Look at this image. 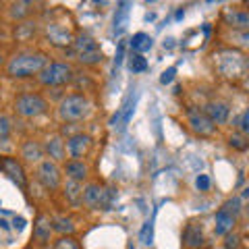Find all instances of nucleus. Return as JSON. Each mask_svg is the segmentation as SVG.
I'll return each mask as SVG.
<instances>
[{"instance_id": "1", "label": "nucleus", "mask_w": 249, "mask_h": 249, "mask_svg": "<svg viewBox=\"0 0 249 249\" xmlns=\"http://www.w3.org/2000/svg\"><path fill=\"white\" fill-rule=\"evenodd\" d=\"M212 62L216 73L222 77V79L229 81H239L247 75L249 69V58L243 50L237 48H218L212 54Z\"/></svg>"}, {"instance_id": "2", "label": "nucleus", "mask_w": 249, "mask_h": 249, "mask_svg": "<svg viewBox=\"0 0 249 249\" xmlns=\"http://www.w3.org/2000/svg\"><path fill=\"white\" fill-rule=\"evenodd\" d=\"M46 65H48V54L46 52L23 50L9 58V62L4 65V73L11 79H27V77L37 75Z\"/></svg>"}, {"instance_id": "3", "label": "nucleus", "mask_w": 249, "mask_h": 249, "mask_svg": "<svg viewBox=\"0 0 249 249\" xmlns=\"http://www.w3.org/2000/svg\"><path fill=\"white\" fill-rule=\"evenodd\" d=\"M44 36H46V40L52 46H56V48L71 46L77 36V27L71 19V15L65 11H54L52 17L46 21V25H44Z\"/></svg>"}, {"instance_id": "4", "label": "nucleus", "mask_w": 249, "mask_h": 249, "mask_svg": "<svg viewBox=\"0 0 249 249\" xmlns=\"http://www.w3.org/2000/svg\"><path fill=\"white\" fill-rule=\"evenodd\" d=\"M91 114V102L83 93H69L60 100L58 104V116L62 123H81Z\"/></svg>"}, {"instance_id": "5", "label": "nucleus", "mask_w": 249, "mask_h": 249, "mask_svg": "<svg viewBox=\"0 0 249 249\" xmlns=\"http://www.w3.org/2000/svg\"><path fill=\"white\" fill-rule=\"evenodd\" d=\"M13 110L21 119H36V116H42L50 110V104L42 93L36 91H23L15 98L13 102Z\"/></svg>"}, {"instance_id": "6", "label": "nucleus", "mask_w": 249, "mask_h": 249, "mask_svg": "<svg viewBox=\"0 0 249 249\" xmlns=\"http://www.w3.org/2000/svg\"><path fill=\"white\" fill-rule=\"evenodd\" d=\"M71 46H73V54H75L77 62H79V65H83V67L100 65V62H102V58H104L100 44L93 40L91 36H88V34H77Z\"/></svg>"}, {"instance_id": "7", "label": "nucleus", "mask_w": 249, "mask_h": 249, "mask_svg": "<svg viewBox=\"0 0 249 249\" xmlns=\"http://www.w3.org/2000/svg\"><path fill=\"white\" fill-rule=\"evenodd\" d=\"M75 79V71L69 62H60L54 60L48 62L40 73H37V81H40L44 88H62V85L71 83Z\"/></svg>"}, {"instance_id": "8", "label": "nucleus", "mask_w": 249, "mask_h": 249, "mask_svg": "<svg viewBox=\"0 0 249 249\" xmlns=\"http://www.w3.org/2000/svg\"><path fill=\"white\" fill-rule=\"evenodd\" d=\"M0 170L9 177L19 189H23V191L27 189V175H25V168H23L19 158H15V156H0Z\"/></svg>"}, {"instance_id": "9", "label": "nucleus", "mask_w": 249, "mask_h": 249, "mask_svg": "<svg viewBox=\"0 0 249 249\" xmlns=\"http://www.w3.org/2000/svg\"><path fill=\"white\" fill-rule=\"evenodd\" d=\"M36 178L40 181L46 189H58L60 187V178H62V173H60V168L56 162H52V160H42L40 164H37L36 168Z\"/></svg>"}, {"instance_id": "10", "label": "nucleus", "mask_w": 249, "mask_h": 249, "mask_svg": "<svg viewBox=\"0 0 249 249\" xmlns=\"http://www.w3.org/2000/svg\"><path fill=\"white\" fill-rule=\"evenodd\" d=\"M187 124H189V129L193 133L201 135V137H210V135H214V131H216L214 124L208 121V116L196 106L187 108Z\"/></svg>"}, {"instance_id": "11", "label": "nucleus", "mask_w": 249, "mask_h": 249, "mask_svg": "<svg viewBox=\"0 0 249 249\" xmlns=\"http://www.w3.org/2000/svg\"><path fill=\"white\" fill-rule=\"evenodd\" d=\"M65 147H67L69 156H71V160H79V158H83V156H88L91 152L93 139L81 131V133H73L71 137H69Z\"/></svg>"}, {"instance_id": "12", "label": "nucleus", "mask_w": 249, "mask_h": 249, "mask_svg": "<svg viewBox=\"0 0 249 249\" xmlns=\"http://www.w3.org/2000/svg\"><path fill=\"white\" fill-rule=\"evenodd\" d=\"M201 112L208 116V121L214 124H224L231 116V104L224 100H210V102L201 108Z\"/></svg>"}, {"instance_id": "13", "label": "nucleus", "mask_w": 249, "mask_h": 249, "mask_svg": "<svg viewBox=\"0 0 249 249\" xmlns=\"http://www.w3.org/2000/svg\"><path fill=\"white\" fill-rule=\"evenodd\" d=\"M183 249H204L206 245V237H204V229L199 222H189L183 229Z\"/></svg>"}, {"instance_id": "14", "label": "nucleus", "mask_w": 249, "mask_h": 249, "mask_svg": "<svg viewBox=\"0 0 249 249\" xmlns=\"http://www.w3.org/2000/svg\"><path fill=\"white\" fill-rule=\"evenodd\" d=\"M102 197H104V185L88 183L83 187V193H81V204L89 210H100L102 208Z\"/></svg>"}, {"instance_id": "15", "label": "nucleus", "mask_w": 249, "mask_h": 249, "mask_svg": "<svg viewBox=\"0 0 249 249\" xmlns=\"http://www.w3.org/2000/svg\"><path fill=\"white\" fill-rule=\"evenodd\" d=\"M222 21L232 29L247 31V27H249V13L245 9H227L222 13Z\"/></svg>"}, {"instance_id": "16", "label": "nucleus", "mask_w": 249, "mask_h": 249, "mask_svg": "<svg viewBox=\"0 0 249 249\" xmlns=\"http://www.w3.org/2000/svg\"><path fill=\"white\" fill-rule=\"evenodd\" d=\"M52 237V222H50V216L46 214H37L36 220H34V239L37 241L40 245H46Z\"/></svg>"}, {"instance_id": "17", "label": "nucleus", "mask_w": 249, "mask_h": 249, "mask_svg": "<svg viewBox=\"0 0 249 249\" xmlns=\"http://www.w3.org/2000/svg\"><path fill=\"white\" fill-rule=\"evenodd\" d=\"M133 110H135V96H129V98H127V102H124V104L119 108V112H116V114L112 116L110 124H112L114 129L123 131V129L129 124L131 116H133Z\"/></svg>"}, {"instance_id": "18", "label": "nucleus", "mask_w": 249, "mask_h": 249, "mask_svg": "<svg viewBox=\"0 0 249 249\" xmlns=\"http://www.w3.org/2000/svg\"><path fill=\"white\" fill-rule=\"evenodd\" d=\"M42 147H44V154H48V156H50V160H52V162H56V164L65 160V156H67V147H65V142H62V137H60V135H52V137H48Z\"/></svg>"}, {"instance_id": "19", "label": "nucleus", "mask_w": 249, "mask_h": 249, "mask_svg": "<svg viewBox=\"0 0 249 249\" xmlns=\"http://www.w3.org/2000/svg\"><path fill=\"white\" fill-rule=\"evenodd\" d=\"M237 227V218L229 214V212H224V210L220 208L216 212V224H214V235L216 237H224V235H229V232H232Z\"/></svg>"}, {"instance_id": "20", "label": "nucleus", "mask_w": 249, "mask_h": 249, "mask_svg": "<svg viewBox=\"0 0 249 249\" xmlns=\"http://www.w3.org/2000/svg\"><path fill=\"white\" fill-rule=\"evenodd\" d=\"M21 158L25 162H37V164H40L44 158V147L40 145V142H36V139H25V142L21 143Z\"/></svg>"}, {"instance_id": "21", "label": "nucleus", "mask_w": 249, "mask_h": 249, "mask_svg": "<svg viewBox=\"0 0 249 249\" xmlns=\"http://www.w3.org/2000/svg\"><path fill=\"white\" fill-rule=\"evenodd\" d=\"M65 175H67V178H71V181L83 183V181H88L89 168L83 164V160H67L65 162Z\"/></svg>"}, {"instance_id": "22", "label": "nucleus", "mask_w": 249, "mask_h": 249, "mask_svg": "<svg viewBox=\"0 0 249 249\" xmlns=\"http://www.w3.org/2000/svg\"><path fill=\"white\" fill-rule=\"evenodd\" d=\"M36 4L34 2H13L9 6V15L13 21H27L31 17V13H34Z\"/></svg>"}, {"instance_id": "23", "label": "nucleus", "mask_w": 249, "mask_h": 249, "mask_svg": "<svg viewBox=\"0 0 249 249\" xmlns=\"http://www.w3.org/2000/svg\"><path fill=\"white\" fill-rule=\"evenodd\" d=\"M37 34V23L36 21H21L17 27H15V40L17 42H29L31 37Z\"/></svg>"}, {"instance_id": "24", "label": "nucleus", "mask_w": 249, "mask_h": 249, "mask_svg": "<svg viewBox=\"0 0 249 249\" xmlns=\"http://www.w3.org/2000/svg\"><path fill=\"white\" fill-rule=\"evenodd\" d=\"M50 222H52V232H60V237H62V235H69V237H71L73 232H75V222L71 220V218H67V216L50 218Z\"/></svg>"}, {"instance_id": "25", "label": "nucleus", "mask_w": 249, "mask_h": 249, "mask_svg": "<svg viewBox=\"0 0 249 249\" xmlns=\"http://www.w3.org/2000/svg\"><path fill=\"white\" fill-rule=\"evenodd\" d=\"M131 52H135V54H143L152 48V44L154 40L147 34H143V31H139V34H135L133 37H131Z\"/></svg>"}, {"instance_id": "26", "label": "nucleus", "mask_w": 249, "mask_h": 249, "mask_svg": "<svg viewBox=\"0 0 249 249\" xmlns=\"http://www.w3.org/2000/svg\"><path fill=\"white\" fill-rule=\"evenodd\" d=\"M81 193H83V183H77L69 178L65 185V197L69 199L71 206H81Z\"/></svg>"}, {"instance_id": "27", "label": "nucleus", "mask_w": 249, "mask_h": 249, "mask_svg": "<svg viewBox=\"0 0 249 249\" xmlns=\"http://www.w3.org/2000/svg\"><path fill=\"white\" fill-rule=\"evenodd\" d=\"M229 145L232 147V150H237V152H247V147H249V139L247 135L243 133H239V131H232V133L229 135Z\"/></svg>"}, {"instance_id": "28", "label": "nucleus", "mask_w": 249, "mask_h": 249, "mask_svg": "<svg viewBox=\"0 0 249 249\" xmlns=\"http://www.w3.org/2000/svg\"><path fill=\"white\" fill-rule=\"evenodd\" d=\"M129 69L133 73H143L145 69H147V60L143 58V54H135V52H131L129 54Z\"/></svg>"}, {"instance_id": "29", "label": "nucleus", "mask_w": 249, "mask_h": 249, "mask_svg": "<svg viewBox=\"0 0 249 249\" xmlns=\"http://www.w3.org/2000/svg\"><path fill=\"white\" fill-rule=\"evenodd\" d=\"M11 133H13V121H11V116L0 114V143L9 142Z\"/></svg>"}, {"instance_id": "30", "label": "nucleus", "mask_w": 249, "mask_h": 249, "mask_svg": "<svg viewBox=\"0 0 249 249\" xmlns=\"http://www.w3.org/2000/svg\"><path fill=\"white\" fill-rule=\"evenodd\" d=\"M52 249H81V243L77 239L69 237V235H62V237H58L56 241H54Z\"/></svg>"}, {"instance_id": "31", "label": "nucleus", "mask_w": 249, "mask_h": 249, "mask_svg": "<svg viewBox=\"0 0 249 249\" xmlns=\"http://www.w3.org/2000/svg\"><path fill=\"white\" fill-rule=\"evenodd\" d=\"M119 13L114 15V31H123L124 23H127V15H129V2H121Z\"/></svg>"}, {"instance_id": "32", "label": "nucleus", "mask_w": 249, "mask_h": 249, "mask_svg": "<svg viewBox=\"0 0 249 249\" xmlns=\"http://www.w3.org/2000/svg\"><path fill=\"white\" fill-rule=\"evenodd\" d=\"M243 245V237H241V232L232 231L229 235H224V241H222V247L224 249H239Z\"/></svg>"}, {"instance_id": "33", "label": "nucleus", "mask_w": 249, "mask_h": 249, "mask_svg": "<svg viewBox=\"0 0 249 249\" xmlns=\"http://www.w3.org/2000/svg\"><path fill=\"white\" fill-rule=\"evenodd\" d=\"M222 210H224V212H229V214H232V216L237 218L241 212H243V204H241V199H239V197H231V199L224 201Z\"/></svg>"}, {"instance_id": "34", "label": "nucleus", "mask_w": 249, "mask_h": 249, "mask_svg": "<svg viewBox=\"0 0 249 249\" xmlns=\"http://www.w3.org/2000/svg\"><path fill=\"white\" fill-rule=\"evenodd\" d=\"M237 131L239 133H243V135L249 133V110H243L241 116L237 119Z\"/></svg>"}, {"instance_id": "35", "label": "nucleus", "mask_w": 249, "mask_h": 249, "mask_svg": "<svg viewBox=\"0 0 249 249\" xmlns=\"http://www.w3.org/2000/svg\"><path fill=\"white\" fill-rule=\"evenodd\" d=\"M139 241L145 243V245L152 241V220H147L143 227H142V232H139Z\"/></svg>"}, {"instance_id": "36", "label": "nucleus", "mask_w": 249, "mask_h": 249, "mask_svg": "<svg viewBox=\"0 0 249 249\" xmlns=\"http://www.w3.org/2000/svg\"><path fill=\"white\" fill-rule=\"evenodd\" d=\"M175 75H177V67H170L168 71H164L162 73V77H160V83H164V85H168V83H173V79H175Z\"/></svg>"}, {"instance_id": "37", "label": "nucleus", "mask_w": 249, "mask_h": 249, "mask_svg": "<svg viewBox=\"0 0 249 249\" xmlns=\"http://www.w3.org/2000/svg\"><path fill=\"white\" fill-rule=\"evenodd\" d=\"M196 185H197L199 191H208V189H210V177H208V175H199V177L196 178Z\"/></svg>"}, {"instance_id": "38", "label": "nucleus", "mask_w": 249, "mask_h": 249, "mask_svg": "<svg viewBox=\"0 0 249 249\" xmlns=\"http://www.w3.org/2000/svg\"><path fill=\"white\" fill-rule=\"evenodd\" d=\"M123 56H124V42L119 44V50H116V60H114V69H119L121 67V62H123Z\"/></svg>"}, {"instance_id": "39", "label": "nucleus", "mask_w": 249, "mask_h": 249, "mask_svg": "<svg viewBox=\"0 0 249 249\" xmlns=\"http://www.w3.org/2000/svg\"><path fill=\"white\" fill-rule=\"evenodd\" d=\"M23 222H25L23 218H15V222H13V224H15V229H19V231H21V229H23Z\"/></svg>"}, {"instance_id": "40", "label": "nucleus", "mask_w": 249, "mask_h": 249, "mask_svg": "<svg viewBox=\"0 0 249 249\" xmlns=\"http://www.w3.org/2000/svg\"><path fill=\"white\" fill-rule=\"evenodd\" d=\"M4 58H6V56H4V52H2V50H0V67H2V65H4V62H6Z\"/></svg>"}]
</instances>
